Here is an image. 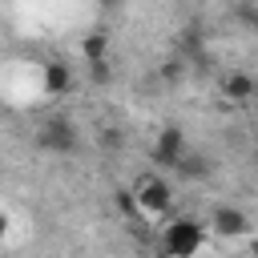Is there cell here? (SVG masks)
I'll list each match as a JSON object with an SVG mask.
<instances>
[{"label": "cell", "mask_w": 258, "mask_h": 258, "mask_svg": "<svg viewBox=\"0 0 258 258\" xmlns=\"http://www.w3.org/2000/svg\"><path fill=\"white\" fill-rule=\"evenodd\" d=\"M89 77H93L97 85H105V81L113 77V73H109V60H97V64H89Z\"/></svg>", "instance_id": "11"}, {"label": "cell", "mask_w": 258, "mask_h": 258, "mask_svg": "<svg viewBox=\"0 0 258 258\" xmlns=\"http://www.w3.org/2000/svg\"><path fill=\"white\" fill-rule=\"evenodd\" d=\"M36 141H40L44 149H52V153H73V149H77V125L64 121V117L44 121L40 133H36Z\"/></svg>", "instance_id": "3"}, {"label": "cell", "mask_w": 258, "mask_h": 258, "mask_svg": "<svg viewBox=\"0 0 258 258\" xmlns=\"http://www.w3.org/2000/svg\"><path fill=\"white\" fill-rule=\"evenodd\" d=\"M117 210H121L125 218H137V202H133L129 189H117Z\"/></svg>", "instance_id": "10"}, {"label": "cell", "mask_w": 258, "mask_h": 258, "mask_svg": "<svg viewBox=\"0 0 258 258\" xmlns=\"http://www.w3.org/2000/svg\"><path fill=\"white\" fill-rule=\"evenodd\" d=\"M105 52H109V36H105V32H85V40H81V56H85V64L105 60Z\"/></svg>", "instance_id": "8"}, {"label": "cell", "mask_w": 258, "mask_h": 258, "mask_svg": "<svg viewBox=\"0 0 258 258\" xmlns=\"http://www.w3.org/2000/svg\"><path fill=\"white\" fill-rule=\"evenodd\" d=\"M181 153H185V133H181L177 125H165V129L157 133V141H153V161H161L165 169H177Z\"/></svg>", "instance_id": "4"}, {"label": "cell", "mask_w": 258, "mask_h": 258, "mask_svg": "<svg viewBox=\"0 0 258 258\" xmlns=\"http://www.w3.org/2000/svg\"><path fill=\"white\" fill-rule=\"evenodd\" d=\"M4 234H8V214L0 210V238H4Z\"/></svg>", "instance_id": "12"}, {"label": "cell", "mask_w": 258, "mask_h": 258, "mask_svg": "<svg viewBox=\"0 0 258 258\" xmlns=\"http://www.w3.org/2000/svg\"><path fill=\"white\" fill-rule=\"evenodd\" d=\"M222 93H226V101L246 105V101L254 97V77H250V73H230V77L222 81Z\"/></svg>", "instance_id": "7"}, {"label": "cell", "mask_w": 258, "mask_h": 258, "mask_svg": "<svg viewBox=\"0 0 258 258\" xmlns=\"http://www.w3.org/2000/svg\"><path fill=\"white\" fill-rule=\"evenodd\" d=\"M129 194L137 202V218H145V222H161L169 214V206H173V189H169V181L161 173H141Z\"/></svg>", "instance_id": "1"}, {"label": "cell", "mask_w": 258, "mask_h": 258, "mask_svg": "<svg viewBox=\"0 0 258 258\" xmlns=\"http://www.w3.org/2000/svg\"><path fill=\"white\" fill-rule=\"evenodd\" d=\"M177 169H181L185 177H206V173H210V161H206L202 153H189V149H185L181 161H177Z\"/></svg>", "instance_id": "9"}, {"label": "cell", "mask_w": 258, "mask_h": 258, "mask_svg": "<svg viewBox=\"0 0 258 258\" xmlns=\"http://www.w3.org/2000/svg\"><path fill=\"white\" fill-rule=\"evenodd\" d=\"M210 230L222 234V238H246V234H250V218H246L242 210H234V206H222V210H214Z\"/></svg>", "instance_id": "5"}, {"label": "cell", "mask_w": 258, "mask_h": 258, "mask_svg": "<svg viewBox=\"0 0 258 258\" xmlns=\"http://www.w3.org/2000/svg\"><path fill=\"white\" fill-rule=\"evenodd\" d=\"M73 89V69L64 60H48L44 64V93L48 97H64Z\"/></svg>", "instance_id": "6"}, {"label": "cell", "mask_w": 258, "mask_h": 258, "mask_svg": "<svg viewBox=\"0 0 258 258\" xmlns=\"http://www.w3.org/2000/svg\"><path fill=\"white\" fill-rule=\"evenodd\" d=\"M202 238H206V226L198 218H173L161 230V254L165 258H194L202 250Z\"/></svg>", "instance_id": "2"}]
</instances>
